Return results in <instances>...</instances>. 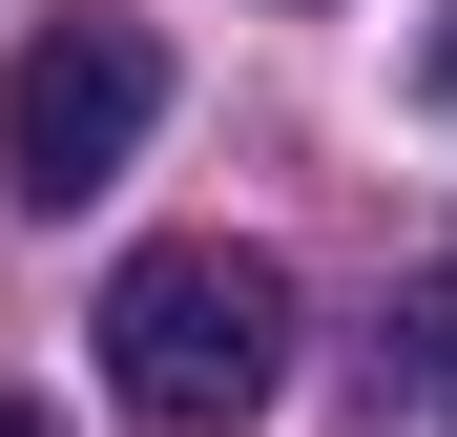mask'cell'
<instances>
[{
	"label": "cell",
	"instance_id": "4",
	"mask_svg": "<svg viewBox=\"0 0 457 437\" xmlns=\"http://www.w3.org/2000/svg\"><path fill=\"white\" fill-rule=\"evenodd\" d=\"M0 437H62V416H42V396H21V375H0Z\"/></svg>",
	"mask_w": 457,
	"mask_h": 437
},
{
	"label": "cell",
	"instance_id": "2",
	"mask_svg": "<svg viewBox=\"0 0 457 437\" xmlns=\"http://www.w3.org/2000/svg\"><path fill=\"white\" fill-rule=\"evenodd\" d=\"M145 125H167V42L104 21V0H62V21L0 63V188H21V208H84Z\"/></svg>",
	"mask_w": 457,
	"mask_h": 437
},
{
	"label": "cell",
	"instance_id": "3",
	"mask_svg": "<svg viewBox=\"0 0 457 437\" xmlns=\"http://www.w3.org/2000/svg\"><path fill=\"white\" fill-rule=\"evenodd\" d=\"M395 375L457 416V271H416V291H395Z\"/></svg>",
	"mask_w": 457,
	"mask_h": 437
},
{
	"label": "cell",
	"instance_id": "1",
	"mask_svg": "<svg viewBox=\"0 0 457 437\" xmlns=\"http://www.w3.org/2000/svg\"><path fill=\"white\" fill-rule=\"evenodd\" d=\"M104 396L145 437H250L291 396V271L250 230H167V250H125L104 271Z\"/></svg>",
	"mask_w": 457,
	"mask_h": 437
}]
</instances>
